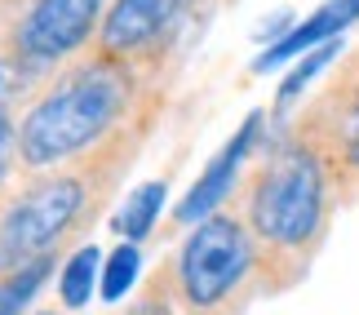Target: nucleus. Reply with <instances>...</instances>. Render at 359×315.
<instances>
[{"label":"nucleus","instance_id":"obj_13","mask_svg":"<svg viewBox=\"0 0 359 315\" xmlns=\"http://www.w3.org/2000/svg\"><path fill=\"white\" fill-rule=\"evenodd\" d=\"M337 49H341V40H328V45H320V49H311V53H306V58H302V62L293 67V72H288V76H284V85H280V93H275V107H280V112H284V107H288V102H293V98H297V93H302V89H306V85H311V80H315V76H320V72H324V67H328V62H333V58H337Z\"/></svg>","mask_w":359,"mask_h":315},{"label":"nucleus","instance_id":"obj_5","mask_svg":"<svg viewBox=\"0 0 359 315\" xmlns=\"http://www.w3.org/2000/svg\"><path fill=\"white\" fill-rule=\"evenodd\" d=\"M98 13L102 0H36L13 32V49L32 67L58 62L89 40V32L98 27Z\"/></svg>","mask_w":359,"mask_h":315},{"label":"nucleus","instance_id":"obj_14","mask_svg":"<svg viewBox=\"0 0 359 315\" xmlns=\"http://www.w3.org/2000/svg\"><path fill=\"white\" fill-rule=\"evenodd\" d=\"M333 138L341 142V156H346V164L359 173V93H355V98H346V107H341Z\"/></svg>","mask_w":359,"mask_h":315},{"label":"nucleus","instance_id":"obj_9","mask_svg":"<svg viewBox=\"0 0 359 315\" xmlns=\"http://www.w3.org/2000/svg\"><path fill=\"white\" fill-rule=\"evenodd\" d=\"M164 191H169L164 182H142L129 200L120 204L116 231L124 236V244H137L151 227H156V217H160V209H164Z\"/></svg>","mask_w":359,"mask_h":315},{"label":"nucleus","instance_id":"obj_12","mask_svg":"<svg viewBox=\"0 0 359 315\" xmlns=\"http://www.w3.org/2000/svg\"><path fill=\"white\" fill-rule=\"evenodd\" d=\"M137 271H142V253H137V244H120V249H111V257L102 262V284H98L107 302H120V297L133 289Z\"/></svg>","mask_w":359,"mask_h":315},{"label":"nucleus","instance_id":"obj_2","mask_svg":"<svg viewBox=\"0 0 359 315\" xmlns=\"http://www.w3.org/2000/svg\"><path fill=\"white\" fill-rule=\"evenodd\" d=\"M328 182L315 147H284L257 177L248 200V227L271 249H306L324 231Z\"/></svg>","mask_w":359,"mask_h":315},{"label":"nucleus","instance_id":"obj_7","mask_svg":"<svg viewBox=\"0 0 359 315\" xmlns=\"http://www.w3.org/2000/svg\"><path fill=\"white\" fill-rule=\"evenodd\" d=\"M182 0H116L102 13L98 27V49L107 58H129V53L147 49L156 36H164V27L177 18Z\"/></svg>","mask_w":359,"mask_h":315},{"label":"nucleus","instance_id":"obj_3","mask_svg":"<svg viewBox=\"0 0 359 315\" xmlns=\"http://www.w3.org/2000/svg\"><path fill=\"white\" fill-rule=\"evenodd\" d=\"M80 209H85V177L80 173H53L27 187L0 213V280L49 257L53 244L72 231Z\"/></svg>","mask_w":359,"mask_h":315},{"label":"nucleus","instance_id":"obj_8","mask_svg":"<svg viewBox=\"0 0 359 315\" xmlns=\"http://www.w3.org/2000/svg\"><path fill=\"white\" fill-rule=\"evenodd\" d=\"M351 22H359V0H328V5H320L306 22H297L284 40H275V45L262 49L257 58H253V72L262 76V72H275V67L288 62V58H306L311 49L337 40Z\"/></svg>","mask_w":359,"mask_h":315},{"label":"nucleus","instance_id":"obj_15","mask_svg":"<svg viewBox=\"0 0 359 315\" xmlns=\"http://www.w3.org/2000/svg\"><path fill=\"white\" fill-rule=\"evenodd\" d=\"M27 85H22V67L13 58H0V116H9L13 98H18Z\"/></svg>","mask_w":359,"mask_h":315},{"label":"nucleus","instance_id":"obj_11","mask_svg":"<svg viewBox=\"0 0 359 315\" xmlns=\"http://www.w3.org/2000/svg\"><path fill=\"white\" fill-rule=\"evenodd\" d=\"M49 271H53V253L0 280V315H22V307L32 302V297L40 293V284L49 280Z\"/></svg>","mask_w":359,"mask_h":315},{"label":"nucleus","instance_id":"obj_16","mask_svg":"<svg viewBox=\"0 0 359 315\" xmlns=\"http://www.w3.org/2000/svg\"><path fill=\"white\" fill-rule=\"evenodd\" d=\"M13 147H18V129L9 125V116H0V177H5L9 160H13Z\"/></svg>","mask_w":359,"mask_h":315},{"label":"nucleus","instance_id":"obj_17","mask_svg":"<svg viewBox=\"0 0 359 315\" xmlns=\"http://www.w3.org/2000/svg\"><path fill=\"white\" fill-rule=\"evenodd\" d=\"M133 315H169V311H164V307H160V302H147V307H137V311H133Z\"/></svg>","mask_w":359,"mask_h":315},{"label":"nucleus","instance_id":"obj_10","mask_svg":"<svg viewBox=\"0 0 359 315\" xmlns=\"http://www.w3.org/2000/svg\"><path fill=\"white\" fill-rule=\"evenodd\" d=\"M93 284H102L98 280V249L93 244H85V249H76L72 257H67V267H62V276H58V293H62V307H85L89 297H93Z\"/></svg>","mask_w":359,"mask_h":315},{"label":"nucleus","instance_id":"obj_18","mask_svg":"<svg viewBox=\"0 0 359 315\" xmlns=\"http://www.w3.org/2000/svg\"><path fill=\"white\" fill-rule=\"evenodd\" d=\"M40 315H53V311H40Z\"/></svg>","mask_w":359,"mask_h":315},{"label":"nucleus","instance_id":"obj_4","mask_svg":"<svg viewBox=\"0 0 359 315\" xmlns=\"http://www.w3.org/2000/svg\"><path fill=\"white\" fill-rule=\"evenodd\" d=\"M253 236L248 227L226 213H213L187 236L182 253H177V289L191 311H213L222 307L231 293L244 284L253 271Z\"/></svg>","mask_w":359,"mask_h":315},{"label":"nucleus","instance_id":"obj_1","mask_svg":"<svg viewBox=\"0 0 359 315\" xmlns=\"http://www.w3.org/2000/svg\"><path fill=\"white\" fill-rule=\"evenodd\" d=\"M133 102V72L129 62L98 53L67 72L18 125V160L27 169H53L62 160L85 156L98 147Z\"/></svg>","mask_w":359,"mask_h":315},{"label":"nucleus","instance_id":"obj_6","mask_svg":"<svg viewBox=\"0 0 359 315\" xmlns=\"http://www.w3.org/2000/svg\"><path fill=\"white\" fill-rule=\"evenodd\" d=\"M262 112H248L244 116V125L236 129V138H231L222 152H217L213 160H209V169H204L200 177H196V187L182 196V204L173 209V222H182V227H191V222H204V217H213V209L226 200V191L236 187V173H240V164L248 160V152H253V142H257V133H262Z\"/></svg>","mask_w":359,"mask_h":315}]
</instances>
